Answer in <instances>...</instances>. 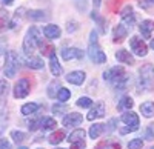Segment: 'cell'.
<instances>
[{
    "label": "cell",
    "instance_id": "cell-1",
    "mask_svg": "<svg viewBox=\"0 0 154 149\" xmlns=\"http://www.w3.org/2000/svg\"><path fill=\"white\" fill-rule=\"evenodd\" d=\"M43 40H42V34L35 26H31L23 39V52L26 55H32V52L35 51L37 46H42Z\"/></svg>",
    "mask_w": 154,
    "mask_h": 149
},
{
    "label": "cell",
    "instance_id": "cell-2",
    "mask_svg": "<svg viewBox=\"0 0 154 149\" xmlns=\"http://www.w3.org/2000/svg\"><path fill=\"white\" fill-rule=\"evenodd\" d=\"M88 55H89V58H91L94 63H97V65L105 63V61H106V54L102 51V48L99 46V42H97V32H96V31H91V34H89Z\"/></svg>",
    "mask_w": 154,
    "mask_h": 149
},
{
    "label": "cell",
    "instance_id": "cell-3",
    "mask_svg": "<svg viewBox=\"0 0 154 149\" xmlns=\"http://www.w3.org/2000/svg\"><path fill=\"white\" fill-rule=\"evenodd\" d=\"M140 77L137 82V89L139 91H146L152 86V77H154V69L151 65H145L140 69Z\"/></svg>",
    "mask_w": 154,
    "mask_h": 149
},
{
    "label": "cell",
    "instance_id": "cell-4",
    "mask_svg": "<svg viewBox=\"0 0 154 149\" xmlns=\"http://www.w3.org/2000/svg\"><path fill=\"white\" fill-rule=\"evenodd\" d=\"M5 77H14L19 71V57L14 51H9L5 60Z\"/></svg>",
    "mask_w": 154,
    "mask_h": 149
},
{
    "label": "cell",
    "instance_id": "cell-5",
    "mask_svg": "<svg viewBox=\"0 0 154 149\" xmlns=\"http://www.w3.org/2000/svg\"><path fill=\"white\" fill-rule=\"evenodd\" d=\"M103 79L116 86L119 82H122L123 79H126V74H125V71H123L122 66H114V68H109L108 71L103 72Z\"/></svg>",
    "mask_w": 154,
    "mask_h": 149
},
{
    "label": "cell",
    "instance_id": "cell-6",
    "mask_svg": "<svg viewBox=\"0 0 154 149\" xmlns=\"http://www.w3.org/2000/svg\"><path fill=\"white\" fill-rule=\"evenodd\" d=\"M29 82L26 79H20L16 85H14V89H12V94H14L16 98H25L28 94H29Z\"/></svg>",
    "mask_w": 154,
    "mask_h": 149
},
{
    "label": "cell",
    "instance_id": "cell-7",
    "mask_svg": "<svg viewBox=\"0 0 154 149\" xmlns=\"http://www.w3.org/2000/svg\"><path fill=\"white\" fill-rule=\"evenodd\" d=\"M130 46L133 49V52L139 57H145L148 52V46L143 43V40H140L139 37H131L130 39Z\"/></svg>",
    "mask_w": 154,
    "mask_h": 149
},
{
    "label": "cell",
    "instance_id": "cell-8",
    "mask_svg": "<svg viewBox=\"0 0 154 149\" xmlns=\"http://www.w3.org/2000/svg\"><path fill=\"white\" fill-rule=\"evenodd\" d=\"M60 54H62V58L65 60V61H69V60H72V58H83V51L82 49H79V48H63L62 51H60Z\"/></svg>",
    "mask_w": 154,
    "mask_h": 149
},
{
    "label": "cell",
    "instance_id": "cell-9",
    "mask_svg": "<svg viewBox=\"0 0 154 149\" xmlns=\"http://www.w3.org/2000/svg\"><path fill=\"white\" fill-rule=\"evenodd\" d=\"M126 126H131L134 131H137L139 129V115L137 114H134L133 111H126V112L122 115V118H120Z\"/></svg>",
    "mask_w": 154,
    "mask_h": 149
},
{
    "label": "cell",
    "instance_id": "cell-10",
    "mask_svg": "<svg viewBox=\"0 0 154 149\" xmlns=\"http://www.w3.org/2000/svg\"><path fill=\"white\" fill-rule=\"evenodd\" d=\"M122 22L126 28H133L134 23H136V14L133 12V8L131 6H126L123 11H122Z\"/></svg>",
    "mask_w": 154,
    "mask_h": 149
},
{
    "label": "cell",
    "instance_id": "cell-11",
    "mask_svg": "<svg viewBox=\"0 0 154 149\" xmlns=\"http://www.w3.org/2000/svg\"><path fill=\"white\" fill-rule=\"evenodd\" d=\"M82 121H83V117L80 114H77V112H71V114L65 115V117H63V120H62L63 126H66V128L68 126H79Z\"/></svg>",
    "mask_w": 154,
    "mask_h": 149
},
{
    "label": "cell",
    "instance_id": "cell-12",
    "mask_svg": "<svg viewBox=\"0 0 154 149\" xmlns=\"http://www.w3.org/2000/svg\"><path fill=\"white\" fill-rule=\"evenodd\" d=\"M103 115H105V105L99 102V103H96V105L93 106V109L88 112L86 118H88L89 121H93V120L100 118V117H103Z\"/></svg>",
    "mask_w": 154,
    "mask_h": 149
},
{
    "label": "cell",
    "instance_id": "cell-13",
    "mask_svg": "<svg viewBox=\"0 0 154 149\" xmlns=\"http://www.w3.org/2000/svg\"><path fill=\"white\" fill-rule=\"evenodd\" d=\"M85 72L83 71H72V72H69V74H66V80L69 82V83H72V85H75V86H80V85H83V82H85Z\"/></svg>",
    "mask_w": 154,
    "mask_h": 149
},
{
    "label": "cell",
    "instance_id": "cell-14",
    "mask_svg": "<svg viewBox=\"0 0 154 149\" xmlns=\"http://www.w3.org/2000/svg\"><path fill=\"white\" fill-rule=\"evenodd\" d=\"M42 34L46 37V39L53 40V39H59L62 31H60V28L57 26V25H46V26H43V29H42Z\"/></svg>",
    "mask_w": 154,
    "mask_h": 149
},
{
    "label": "cell",
    "instance_id": "cell-15",
    "mask_svg": "<svg viewBox=\"0 0 154 149\" xmlns=\"http://www.w3.org/2000/svg\"><path fill=\"white\" fill-rule=\"evenodd\" d=\"M139 29H140V34H142L143 39H149L151 32H152V29H154V22H152V20H143L142 23H140Z\"/></svg>",
    "mask_w": 154,
    "mask_h": 149
},
{
    "label": "cell",
    "instance_id": "cell-16",
    "mask_svg": "<svg viewBox=\"0 0 154 149\" xmlns=\"http://www.w3.org/2000/svg\"><path fill=\"white\" fill-rule=\"evenodd\" d=\"M116 58H117V61H120V63H125V65H134V57L125 51V49H120V51L116 52Z\"/></svg>",
    "mask_w": 154,
    "mask_h": 149
},
{
    "label": "cell",
    "instance_id": "cell-17",
    "mask_svg": "<svg viewBox=\"0 0 154 149\" xmlns=\"http://www.w3.org/2000/svg\"><path fill=\"white\" fill-rule=\"evenodd\" d=\"M126 35H128V28L125 26L123 23L117 25V26L114 28V31H112V39H114V42H122Z\"/></svg>",
    "mask_w": 154,
    "mask_h": 149
},
{
    "label": "cell",
    "instance_id": "cell-18",
    "mask_svg": "<svg viewBox=\"0 0 154 149\" xmlns=\"http://www.w3.org/2000/svg\"><path fill=\"white\" fill-rule=\"evenodd\" d=\"M8 91H9V85L6 80H0V112H3V106L8 97Z\"/></svg>",
    "mask_w": 154,
    "mask_h": 149
},
{
    "label": "cell",
    "instance_id": "cell-19",
    "mask_svg": "<svg viewBox=\"0 0 154 149\" xmlns=\"http://www.w3.org/2000/svg\"><path fill=\"white\" fill-rule=\"evenodd\" d=\"M25 63H26L28 68H31V69H42L43 68V60L40 57H35V55H26Z\"/></svg>",
    "mask_w": 154,
    "mask_h": 149
},
{
    "label": "cell",
    "instance_id": "cell-20",
    "mask_svg": "<svg viewBox=\"0 0 154 149\" xmlns=\"http://www.w3.org/2000/svg\"><path fill=\"white\" fill-rule=\"evenodd\" d=\"M49 69H51V74H53L54 77H57V76L62 74V66L59 63V58H57L56 54H53L49 57Z\"/></svg>",
    "mask_w": 154,
    "mask_h": 149
},
{
    "label": "cell",
    "instance_id": "cell-21",
    "mask_svg": "<svg viewBox=\"0 0 154 149\" xmlns=\"http://www.w3.org/2000/svg\"><path fill=\"white\" fill-rule=\"evenodd\" d=\"M140 112L143 114V117L149 118L154 115V102H145L140 105Z\"/></svg>",
    "mask_w": 154,
    "mask_h": 149
},
{
    "label": "cell",
    "instance_id": "cell-22",
    "mask_svg": "<svg viewBox=\"0 0 154 149\" xmlns=\"http://www.w3.org/2000/svg\"><path fill=\"white\" fill-rule=\"evenodd\" d=\"M133 105H134V102H133V98L130 97V95H125V97H122L120 98V102L117 103V109L119 111H130L131 108H133Z\"/></svg>",
    "mask_w": 154,
    "mask_h": 149
},
{
    "label": "cell",
    "instance_id": "cell-23",
    "mask_svg": "<svg viewBox=\"0 0 154 149\" xmlns=\"http://www.w3.org/2000/svg\"><path fill=\"white\" fill-rule=\"evenodd\" d=\"M56 126H57V121H56L53 117H43V118H42L40 128H42L43 131H53Z\"/></svg>",
    "mask_w": 154,
    "mask_h": 149
},
{
    "label": "cell",
    "instance_id": "cell-24",
    "mask_svg": "<svg viewBox=\"0 0 154 149\" xmlns=\"http://www.w3.org/2000/svg\"><path fill=\"white\" fill-rule=\"evenodd\" d=\"M103 131H105L103 125H100V123H94V125L89 128V137H91V139H99Z\"/></svg>",
    "mask_w": 154,
    "mask_h": 149
},
{
    "label": "cell",
    "instance_id": "cell-25",
    "mask_svg": "<svg viewBox=\"0 0 154 149\" xmlns=\"http://www.w3.org/2000/svg\"><path fill=\"white\" fill-rule=\"evenodd\" d=\"M60 83H59V80H53L49 85H48V97H51V98H54V97H57V92L60 91Z\"/></svg>",
    "mask_w": 154,
    "mask_h": 149
},
{
    "label": "cell",
    "instance_id": "cell-26",
    "mask_svg": "<svg viewBox=\"0 0 154 149\" xmlns=\"http://www.w3.org/2000/svg\"><path fill=\"white\" fill-rule=\"evenodd\" d=\"M9 26V14L6 9H0V31H3Z\"/></svg>",
    "mask_w": 154,
    "mask_h": 149
},
{
    "label": "cell",
    "instance_id": "cell-27",
    "mask_svg": "<svg viewBox=\"0 0 154 149\" xmlns=\"http://www.w3.org/2000/svg\"><path fill=\"white\" fill-rule=\"evenodd\" d=\"M83 139H85V131H83V129H75L74 132L69 134L68 142H69V143H75V142H82Z\"/></svg>",
    "mask_w": 154,
    "mask_h": 149
},
{
    "label": "cell",
    "instance_id": "cell-28",
    "mask_svg": "<svg viewBox=\"0 0 154 149\" xmlns=\"http://www.w3.org/2000/svg\"><path fill=\"white\" fill-rule=\"evenodd\" d=\"M40 108L37 103H26V105H23L22 106V109H20V112L23 114V115H31V114H34L35 111Z\"/></svg>",
    "mask_w": 154,
    "mask_h": 149
},
{
    "label": "cell",
    "instance_id": "cell-29",
    "mask_svg": "<svg viewBox=\"0 0 154 149\" xmlns=\"http://www.w3.org/2000/svg\"><path fill=\"white\" fill-rule=\"evenodd\" d=\"M65 137H66V135H65V132H63V131H56V132L49 137V143L56 146V145H59L60 142L65 140Z\"/></svg>",
    "mask_w": 154,
    "mask_h": 149
},
{
    "label": "cell",
    "instance_id": "cell-30",
    "mask_svg": "<svg viewBox=\"0 0 154 149\" xmlns=\"http://www.w3.org/2000/svg\"><path fill=\"white\" fill-rule=\"evenodd\" d=\"M28 17H29L31 20H34V22H42L46 16H45V12H43V11L32 9V11H29V12H28Z\"/></svg>",
    "mask_w": 154,
    "mask_h": 149
},
{
    "label": "cell",
    "instance_id": "cell-31",
    "mask_svg": "<svg viewBox=\"0 0 154 149\" xmlns=\"http://www.w3.org/2000/svg\"><path fill=\"white\" fill-rule=\"evenodd\" d=\"M69 97H71V92L66 89V88H60V91L57 92V100L60 103H65L69 100Z\"/></svg>",
    "mask_w": 154,
    "mask_h": 149
},
{
    "label": "cell",
    "instance_id": "cell-32",
    "mask_svg": "<svg viewBox=\"0 0 154 149\" xmlns=\"http://www.w3.org/2000/svg\"><path fill=\"white\" fill-rule=\"evenodd\" d=\"M77 106L79 108H91L93 106V100L89 97H80L77 100Z\"/></svg>",
    "mask_w": 154,
    "mask_h": 149
},
{
    "label": "cell",
    "instance_id": "cell-33",
    "mask_svg": "<svg viewBox=\"0 0 154 149\" xmlns=\"http://www.w3.org/2000/svg\"><path fill=\"white\" fill-rule=\"evenodd\" d=\"M11 139L14 140L16 143H22L25 139H26V135H25L22 131H12L11 132Z\"/></svg>",
    "mask_w": 154,
    "mask_h": 149
},
{
    "label": "cell",
    "instance_id": "cell-34",
    "mask_svg": "<svg viewBox=\"0 0 154 149\" xmlns=\"http://www.w3.org/2000/svg\"><path fill=\"white\" fill-rule=\"evenodd\" d=\"M143 148V140L142 139H133L128 143V149H142Z\"/></svg>",
    "mask_w": 154,
    "mask_h": 149
},
{
    "label": "cell",
    "instance_id": "cell-35",
    "mask_svg": "<svg viewBox=\"0 0 154 149\" xmlns=\"http://www.w3.org/2000/svg\"><path fill=\"white\" fill-rule=\"evenodd\" d=\"M40 123H42V118H32L28 121V128L29 131H35L38 126H40Z\"/></svg>",
    "mask_w": 154,
    "mask_h": 149
},
{
    "label": "cell",
    "instance_id": "cell-36",
    "mask_svg": "<svg viewBox=\"0 0 154 149\" xmlns=\"http://www.w3.org/2000/svg\"><path fill=\"white\" fill-rule=\"evenodd\" d=\"M145 139L146 140H154V123L152 125H148V128H146V131H145Z\"/></svg>",
    "mask_w": 154,
    "mask_h": 149
},
{
    "label": "cell",
    "instance_id": "cell-37",
    "mask_svg": "<svg viewBox=\"0 0 154 149\" xmlns=\"http://www.w3.org/2000/svg\"><path fill=\"white\" fill-rule=\"evenodd\" d=\"M75 2V6L79 8L80 11H85L86 9V5H88V0H74Z\"/></svg>",
    "mask_w": 154,
    "mask_h": 149
},
{
    "label": "cell",
    "instance_id": "cell-38",
    "mask_svg": "<svg viewBox=\"0 0 154 149\" xmlns=\"http://www.w3.org/2000/svg\"><path fill=\"white\" fill-rule=\"evenodd\" d=\"M65 111H66L65 105H54L53 106V112L54 114H60V112H65Z\"/></svg>",
    "mask_w": 154,
    "mask_h": 149
},
{
    "label": "cell",
    "instance_id": "cell-39",
    "mask_svg": "<svg viewBox=\"0 0 154 149\" xmlns=\"http://www.w3.org/2000/svg\"><path fill=\"white\" fill-rule=\"evenodd\" d=\"M0 149H12V145L6 139H0Z\"/></svg>",
    "mask_w": 154,
    "mask_h": 149
},
{
    "label": "cell",
    "instance_id": "cell-40",
    "mask_svg": "<svg viewBox=\"0 0 154 149\" xmlns=\"http://www.w3.org/2000/svg\"><path fill=\"white\" fill-rule=\"evenodd\" d=\"M3 52H6V39L0 37V55H2Z\"/></svg>",
    "mask_w": 154,
    "mask_h": 149
},
{
    "label": "cell",
    "instance_id": "cell-41",
    "mask_svg": "<svg viewBox=\"0 0 154 149\" xmlns=\"http://www.w3.org/2000/svg\"><path fill=\"white\" fill-rule=\"evenodd\" d=\"M71 149H85V142H75V143H71Z\"/></svg>",
    "mask_w": 154,
    "mask_h": 149
},
{
    "label": "cell",
    "instance_id": "cell-42",
    "mask_svg": "<svg viewBox=\"0 0 154 149\" xmlns=\"http://www.w3.org/2000/svg\"><path fill=\"white\" fill-rule=\"evenodd\" d=\"M116 123H117V120H116V118H111L109 121H108V128H106V132H112L114 131V125H116Z\"/></svg>",
    "mask_w": 154,
    "mask_h": 149
},
{
    "label": "cell",
    "instance_id": "cell-43",
    "mask_svg": "<svg viewBox=\"0 0 154 149\" xmlns=\"http://www.w3.org/2000/svg\"><path fill=\"white\" fill-rule=\"evenodd\" d=\"M66 26H68V31H69V32H74V31L77 29V26H79V25H77L75 22H68V23H66Z\"/></svg>",
    "mask_w": 154,
    "mask_h": 149
},
{
    "label": "cell",
    "instance_id": "cell-44",
    "mask_svg": "<svg viewBox=\"0 0 154 149\" xmlns=\"http://www.w3.org/2000/svg\"><path fill=\"white\" fill-rule=\"evenodd\" d=\"M139 5L142 8H149L152 5V2H151V0H139Z\"/></svg>",
    "mask_w": 154,
    "mask_h": 149
},
{
    "label": "cell",
    "instance_id": "cell-45",
    "mask_svg": "<svg viewBox=\"0 0 154 149\" xmlns=\"http://www.w3.org/2000/svg\"><path fill=\"white\" fill-rule=\"evenodd\" d=\"M14 0H0V3H5V5H11Z\"/></svg>",
    "mask_w": 154,
    "mask_h": 149
},
{
    "label": "cell",
    "instance_id": "cell-46",
    "mask_svg": "<svg viewBox=\"0 0 154 149\" xmlns=\"http://www.w3.org/2000/svg\"><path fill=\"white\" fill-rule=\"evenodd\" d=\"M94 6H96V8L100 6V0H94Z\"/></svg>",
    "mask_w": 154,
    "mask_h": 149
},
{
    "label": "cell",
    "instance_id": "cell-47",
    "mask_svg": "<svg viewBox=\"0 0 154 149\" xmlns=\"http://www.w3.org/2000/svg\"><path fill=\"white\" fill-rule=\"evenodd\" d=\"M149 48L154 49V39H151V42H149Z\"/></svg>",
    "mask_w": 154,
    "mask_h": 149
},
{
    "label": "cell",
    "instance_id": "cell-48",
    "mask_svg": "<svg viewBox=\"0 0 154 149\" xmlns=\"http://www.w3.org/2000/svg\"><path fill=\"white\" fill-rule=\"evenodd\" d=\"M19 149H28V148H25V146H20V148H19Z\"/></svg>",
    "mask_w": 154,
    "mask_h": 149
},
{
    "label": "cell",
    "instance_id": "cell-49",
    "mask_svg": "<svg viewBox=\"0 0 154 149\" xmlns=\"http://www.w3.org/2000/svg\"><path fill=\"white\" fill-rule=\"evenodd\" d=\"M56 149H62V148H56Z\"/></svg>",
    "mask_w": 154,
    "mask_h": 149
},
{
    "label": "cell",
    "instance_id": "cell-50",
    "mask_svg": "<svg viewBox=\"0 0 154 149\" xmlns=\"http://www.w3.org/2000/svg\"><path fill=\"white\" fill-rule=\"evenodd\" d=\"M149 149H154V146H152V148H149Z\"/></svg>",
    "mask_w": 154,
    "mask_h": 149
},
{
    "label": "cell",
    "instance_id": "cell-51",
    "mask_svg": "<svg viewBox=\"0 0 154 149\" xmlns=\"http://www.w3.org/2000/svg\"><path fill=\"white\" fill-rule=\"evenodd\" d=\"M151 2H152V3H154V0H151Z\"/></svg>",
    "mask_w": 154,
    "mask_h": 149
},
{
    "label": "cell",
    "instance_id": "cell-52",
    "mask_svg": "<svg viewBox=\"0 0 154 149\" xmlns=\"http://www.w3.org/2000/svg\"><path fill=\"white\" fill-rule=\"evenodd\" d=\"M38 149H43V148H38Z\"/></svg>",
    "mask_w": 154,
    "mask_h": 149
}]
</instances>
